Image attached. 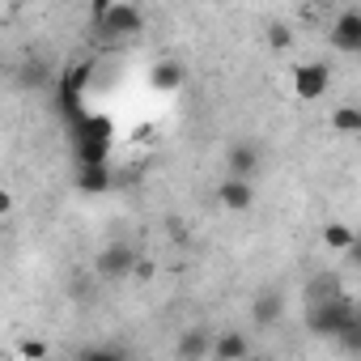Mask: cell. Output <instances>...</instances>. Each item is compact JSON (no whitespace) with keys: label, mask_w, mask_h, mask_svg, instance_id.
I'll return each mask as SVG.
<instances>
[{"label":"cell","mask_w":361,"mask_h":361,"mask_svg":"<svg viewBox=\"0 0 361 361\" xmlns=\"http://www.w3.org/2000/svg\"><path fill=\"white\" fill-rule=\"evenodd\" d=\"M149 81H153V90H161V94H174V90H183V81H188V68L178 64V60H161V64L149 73Z\"/></svg>","instance_id":"8fae6325"},{"label":"cell","mask_w":361,"mask_h":361,"mask_svg":"<svg viewBox=\"0 0 361 361\" xmlns=\"http://www.w3.org/2000/svg\"><path fill=\"white\" fill-rule=\"evenodd\" d=\"M336 340H340V348H344V353H361V319H357V323H348Z\"/></svg>","instance_id":"e0dca14e"},{"label":"cell","mask_w":361,"mask_h":361,"mask_svg":"<svg viewBox=\"0 0 361 361\" xmlns=\"http://www.w3.org/2000/svg\"><path fill=\"white\" fill-rule=\"evenodd\" d=\"M327 85H331V68H327L323 60H306V64L293 68V98L319 102V98L327 94Z\"/></svg>","instance_id":"277c9868"},{"label":"cell","mask_w":361,"mask_h":361,"mask_svg":"<svg viewBox=\"0 0 361 361\" xmlns=\"http://www.w3.org/2000/svg\"><path fill=\"white\" fill-rule=\"evenodd\" d=\"M281 314H285V293L281 289H264L255 302H251V323L264 331V327H272V323H281Z\"/></svg>","instance_id":"52a82bcc"},{"label":"cell","mask_w":361,"mask_h":361,"mask_svg":"<svg viewBox=\"0 0 361 361\" xmlns=\"http://www.w3.org/2000/svg\"><path fill=\"white\" fill-rule=\"evenodd\" d=\"M9 213H13V192L0 188V217H9Z\"/></svg>","instance_id":"44dd1931"},{"label":"cell","mask_w":361,"mask_h":361,"mask_svg":"<svg viewBox=\"0 0 361 361\" xmlns=\"http://www.w3.org/2000/svg\"><path fill=\"white\" fill-rule=\"evenodd\" d=\"M81 188H85V192H102V188H106V170H102L98 161H94V166H85V174H81Z\"/></svg>","instance_id":"2e32d148"},{"label":"cell","mask_w":361,"mask_h":361,"mask_svg":"<svg viewBox=\"0 0 361 361\" xmlns=\"http://www.w3.org/2000/svg\"><path fill=\"white\" fill-rule=\"evenodd\" d=\"M361 314H357V302L348 298V293H331V298H323V302H310L306 306V327L314 331V336H327V340H336L348 323H357Z\"/></svg>","instance_id":"6da1fadb"},{"label":"cell","mask_w":361,"mask_h":361,"mask_svg":"<svg viewBox=\"0 0 361 361\" xmlns=\"http://www.w3.org/2000/svg\"><path fill=\"white\" fill-rule=\"evenodd\" d=\"M209 344H213V336L204 331V327H188L183 336H178V361H200V357H209Z\"/></svg>","instance_id":"7c38bea8"},{"label":"cell","mask_w":361,"mask_h":361,"mask_svg":"<svg viewBox=\"0 0 361 361\" xmlns=\"http://www.w3.org/2000/svg\"><path fill=\"white\" fill-rule=\"evenodd\" d=\"M217 200H221L230 213H247V209L255 204V183H243V178H221Z\"/></svg>","instance_id":"ba28073f"},{"label":"cell","mask_w":361,"mask_h":361,"mask_svg":"<svg viewBox=\"0 0 361 361\" xmlns=\"http://www.w3.org/2000/svg\"><path fill=\"white\" fill-rule=\"evenodd\" d=\"M18 353H22V361H47V344H43V340H35V336H30V340H22V344H18Z\"/></svg>","instance_id":"ac0fdd59"},{"label":"cell","mask_w":361,"mask_h":361,"mask_svg":"<svg viewBox=\"0 0 361 361\" xmlns=\"http://www.w3.org/2000/svg\"><path fill=\"white\" fill-rule=\"evenodd\" d=\"M0 73H5V56H0Z\"/></svg>","instance_id":"7402d4cb"},{"label":"cell","mask_w":361,"mask_h":361,"mask_svg":"<svg viewBox=\"0 0 361 361\" xmlns=\"http://www.w3.org/2000/svg\"><path fill=\"white\" fill-rule=\"evenodd\" d=\"M259 166H264V153H259L255 140H234L226 149V178H243V183H251V178L259 174Z\"/></svg>","instance_id":"5b68a950"},{"label":"cell","mask_w":361,"mask_h":361,"mask_svg":"<svg viewBox=\"0 0 361 361\" xmlns=\"http://www.w3.org/2000/svg\"><path fill=\"white\" fill-rule=\"evenodd\" d=\"M153 272H157V268H153V259H136V268H132V276H136V281H153Z\"/></svg>","instance_id":"ffe728a7"},{"label":"cell","mask_w":361,"mask_h":361,"mask_svg":"<svg viewBox=\"0 0 361 361\" xmlns=\"http://www.w3.org/2000/svg\"><path fill=\"white\" fill-rule=\"evenodd\" d=\"M140 26H145L140 5H132V0H111V9L102 13V22L94 30L106 35V39H119V35H140Z\"/></svg>","instance_id":"3957f363"},{"label":"cell","mask_w":361,"mask_h":361,"mask_svg":"<svg viewBox=\"0 0 361 361\" xmlns=\"http://www.w3.org/2000/svg\"><path fill=\"white\" fill-rule=\"evenodd\" d=\"M323 243H327V251H353L357 247V230L348 221H327L323 226Z\"/></svg>","instance_id":"4fadbf2b"},{"label":"cell","mask_w":361,"mask_h":361,"mask_svg":"<svg viewBox=\"0 0 361 361\" xmlns=\"http://www.w3.org/2000/svg\"><path fill=\"white\" fill-rule=\"evenodd\" d=\"M77 361H128V353H119V348H111V344H98V348H85Z\"/></svg>","instance_id":"9a60e30c"},{"label":"cell","mask_w":361,"mask_h":361,"mask_svg":"<svg viewBox=\"0 0 361 361\" xmlns=\"http://www.w3.org/2000/svg\"><path fill=\"white\" fill-rule=\"evenodd\" d=\"M51 77H56V73H51V64H47V60H39V56H30V60H22V64H18V85H22V90H47V85H51Z\"/></svg>","instance_id":"30bf717a"},{"label":"cell","mask_w":361,"mask_h":361,"mask_svg":"<svg viewBox=\"0 0 361 361\" xmlns=\"http://www.w3.org/2000/svg\"><path fill=\"white\" fill-rule=\"evenodd\" d=\"M209 353H213L217 361H247V353H251V340H247L243 331H221V336H213Z\"/></svg>","instance_id":"9c48e42d"},{"label":"cell","mask_w":361,"mask_h":361,"mask_svg":"<svg viewBox=\"0 0 361 361\" xmlns=\"http://www.w3.org/2000/svg\"><path fill=\"white\" fill-rule=\"evenodd\" d=\"M136 247L132 243H123V238H115V243H106L102 251H98V259H94V272H98V281H123V276H132V268H136Z\"/></svg>","instance_id":"7a4b0ae2"},{"label":"cell","mask_w":361,"mask_h":361,"mask_svg":"<svg viewBox=\"0 0 361 361\" xmlns=\"http://www.w3.org/2000/svg\"><path fill=\"white\" fill-rule=\"evenodd\" d=\"M268 43H272L276 51H285V47L293 43V39H289V26H281V22H276V26H268Z\"/></svg>","instance_id":"d6986e66"},{"label":"cell","mask_w":361,"mask_h":361,"mask_svg":"<svg viewBox=\"0 0 361 361\" xmlns=\"http://www.w3.org/2000/svg\"><path fill=\"white\" fill-rule=\"evenodd\" d=\"M331 128H336L340 136H357V132H361V111H357V106H336V111H331Z\"/></svg>","instance_id":"5bb4252c"},{"label":"cell","mask_w":361,"mask_h":361,"mask_svg":"<svg viewBox=\"0 0 361 361\" xmlns=\"http://www.w3.org/2000/svg\"><path fill=\"white\" fill-rule=\"evenodd\" d=\"M331 47L336 51H344V56H357L361 51V9H344L340 18H336V26H331Z\"/></svg>","instance_id":"8992f818"}]
</instances>
